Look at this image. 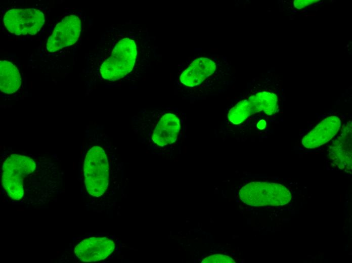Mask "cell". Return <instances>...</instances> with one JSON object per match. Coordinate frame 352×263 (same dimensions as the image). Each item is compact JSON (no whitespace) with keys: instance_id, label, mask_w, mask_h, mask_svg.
I'll use <instances>...</instances> for the list:
<instances>
[{"instance_id":"8fae6325","label":"cell","mask_w":352,"mask_h":263,"mask_svg":"<svg viewBox=\"0 0 352 263\" xmlns=\"http://www.w3.org/2000/svg\"><path fill=\"white\" fill-rule=\"evenodd\" d=\"M215 69L216 65L212 60L207 58H198L181 74L180 79L183 84L193 87L202 83Z\"/></svg>"},{"instance_id":"2e32d148","label":"cell","mask_w":352,"mask_h":263,"mask_svg":"<svg viewBox=\"0 0 352 263\" xmlns=\"http://www.w3.org/2000/svg\"><path fill=\"white\" fill-rule=\"evenodd\" d=\"M319 0H295L294 6L298 9H301L314 3L319 2Z\"/></svg>"},{"instance_id":"7a4b0ae2","label":"cell","mask_w":352,"mask_h":263,"mask_svg":"<svg viewBox=\"0 0 352 263\" xmlns=\"http://www.w3.org/2000/svg\"><path fill=\"white\" fill-rule=\"evenodd\" d=\"M85 189L92 196L99 197L107 190L109 180V164L105 150L99 145L91 147L83 162Z\"/></svg>"},{"instance_id":"30bf717a","label":"cell","mask_w":352,"mask_h":263,"mask_svg":"<svg viewBox=\"0 0 352 263\" xmlns=\"http://www.w3.org/2000/svg\"><path fill=\"white\" fill-rule=\"evenodd\" d=\"M181 128L179 118L173 113H166L158 121L152 140L160 147L172 144L177 140Z\"/></svg>"},{"instance_id":"52a82bcc","label":"cell","mask_w":352,"mask_h":263,"mask_svg":"<svg viewBox=\"0 0 352 263\" xmlns=\"http://www.w3.org/2000/svg\"><path fill=\"white\" fill-rule=\"evenodd\" d=\"M81 29L79 18L74 15L64 17L56 26L46 45L49 53H54L75 43Z\"/></svg>"},{"instance_id":"ba28073f","label":"cell","mask_w":352,"mask_h":263,"mask_svg":"<svg viewBox=\"0 0 352 263\" xmlns=\"http://www.w3.org/2000/svg\"><path fill=\"white\" fill-rule=\"evenodd\" d=\"M329 156L338 168L347 172L351 170V122L343 127L329 147Z\"/></svg>"},{"instance_id":"5bb4252c","label":"cell","mask_w":352,"mask_h":263,"mask_svg":"<svg viewBox=\"0 0 352 263\" xmlns=\"http://www.w3.org/2000/svg\"><path fill=\"white\" fill-rule=\"evenodd\" d=\"M251 115L248 100L238 102L232 107L228 113V119L231 122L239 124L244 122Z\"/></svg>"},{"instance_id":"4fadbf2b","label":"cell","mask_w":352,"mask_h":263,"mask_svg":"<svg viewBox=\"0 0 352 263\" xmlns=\"http://www.w3.org/2000/svg\"><path fill=\"white\" fill-rule=\"evenodd\" d=\"M249 102L251 114L263 111L268 115L274 114L278 108V98L274 93L262 92L250 97Z\"/></svg>"},{"instance_id":"7c38bea8","label":"cell","mask_w":352,"mask_h":263,"mask_svg":"<svg viewBox=\"0 0 352 263\" xmlns=\"http://www.w3.org/2000/svg\"><path fill=\"white\" fill-rule=\"evenodd\" d=\"M21 84V77L17 68L11 62L0 61V89L2 93L11 94L18 90Z\"/></svg>"},{"instance_id":"8992f818","label":"cell","mask_w":352,"mask_h":263,"mask_svg":"<svg viewBox=\"0 0 352 263\" xmlns=\"http://www.w3.org/2000/svg\"><path fill=\"white\" fill-rule=\"evenodd\" d=\"M115 249V242L105 236H91L76 240L72 251L83 262L101 261L109 257Z\"/></svg>"},{"instance_id":"5b68a950","label":"cell","mask_w":352,"mask_h":263,"mask_svg":"<svg viewBox=\"0 0 352 263\" xmlns=\"http://www.w3.org/2000/svg\"><path fill=\"white\" fill-rule=\"evenodd\" d=\"M4 24L10 33L17 35H34L45 23L43 13L35 9L9 10L3 18Z\"/></svg>"},{"instance_id":"9c48e42d","label":"cell","mask_w":352,"mask_h":263,"mask_svg":"<svg viewBox=\"0 0 352 263\" xmlns=\"http://www.w3.org/2000/svg\"><path fill=\"white\" fill-rule=\"evenodd\" d=\"M341 126L339 117L331 116L321 121L302 139L303 146L309 149L319 147L332 139Z\"/></svg>"},{"instance_id":"277c9868","label":"cell","mask_w":352,"mask_h":263,"mask_svg":"<svg viewBox=\"0 0 352 263\" xmlns=\"http://www.w3.org/2000/svg\"><path fill=\"white\" fill-rule=\"evenodd\" d=\"M239 196L246 204L256 207L284 205L292 198L290 191L285 186L266 182L248 183L240 189Z\"/></svg>"},{"instance_id":"9a60e30c","label":"cell","mask_w":352,"mask_h":263,"mask_svg":"<svg viewBox=\"0 0 352 263\" xmlns=\"http://www.w3.org/2000/svg\"><path fill=\"white\" fill-rule=\"evenodd\" d=\"M202 263H235L231 257L223 254H213L204 258Z\"/></svg>"},{"instance_id":"e0dca14e","label":"cell","mask_w":352,"mask_h":263,"mask_svg":"<svg viewBox=\"0 0 352 263\" xmlns=\"http://www.w3.org/2000/svg\"><path fill=\"white\" fill-rule=\"evenodd\" d=\"M266 126V122L264 120H260L257 124V127L260 129H263Z\"/></svg>"},{"instance_id":"6da1fadb","label":"cell","mask_w":352,"mask_h":263,"mask_svg":"<svg viewBox=\"0 0 352 263\" xmlns=\"http://www.w3.org/2000/svg\"><path fill=\"white\" fill-rule=\"evenodd\" d=\"M6 156L1 165V183L11 200H24L30 193V189H45L47 185L55 184V178L39 164L37 157L17 153Z\"/></svg>"},{"instance_id":"3957f363","label":"cell","mask_w":352,"mask_h":263,"mask_svg":"<svg viewBox=\"0 0 352 263\" xmlns=\"http://www.w3.org/2000/svg\"><path fill=\"white\" fill-rule=\"evenodd\" d=\"M138 54L135 40L124 37L114 46L109 56L100 67L102 77L108 80H116L124 77L133 69Z\"/></svg>"}]
</instances>
